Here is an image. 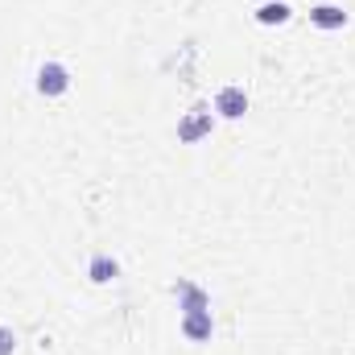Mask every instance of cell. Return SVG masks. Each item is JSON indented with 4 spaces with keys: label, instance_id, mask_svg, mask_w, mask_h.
I'll list each match as a JSON object with an SVG mask.
<instances>
[{
    "label": "cell",
    "instance_id": "cell-1",
    "mask_svg": "<svg viewBox=\"0 0 355 355\" xmlns=\"http://www.w3.org/2000/svg\"><path fill=\"white\" fill-rule=\"evenodd\" d=\"M37 91L50 95V99H54V95H67V91H71V71H67L62 62H42V67H37Z\"/></svg>",
    "mask_w": 355,
    "mask_h": 355
},
{
    "label": "cell",
    "instance_id": "cell-2",
    "mask_svg": "<svg viewBox=\"0 0 355 355\" xmlns=\"http://www.w3.org/2000/svg\"><path fill=\"white\" fill-rule=\"evenodd\" d=\"M207 132H211V112H207V107H194V112L178 124V141H182V145H194V141H202Z\"/></svg>",
    "mask_w": 355,
    "mask_h": 355
},
{
    "label": "cell",
    "instance_id": "cell-3",
    "mask_svg": "<svg viewBox=\"0 0 355 355\" xmlns=\"http://www.w3.org/2000/svg\"><path fill=\"white\" fill-rule=\"evenodd\" d=\"M182 335H186L190 343H207V339L215 335L211 310H190V314H182Z\"/></svg>",
    "mask_w": 355,
    "mask_h": 355
},
{
    "label": "cell",
    "instance_id": "cell-4",
    "mask_svg": "<svg viewBox=\"0 0 355 355\" xmlns=\"http://www.w3.org/2000/svg\"><path fill=\"white\" fill-rule=\"evenodd\" d=\"M215 112H219L223 120H240V116L248 112V95L240 87H223L215 95Z\"/></svg>",
    "mask_w": 355,
    "mask_h": 355
},
{
    "label": "cell",
    "instance_id": "cell-5",
    "mask_svg": "<svg viewBox=\"0 0 355 355\" xmlns=\"http://www.w3.org/2000/svg\"><path fill=\"white\" fill-rule=\"evenodd\" d=\"M174 297H178V310H182V314H190V310H211V297H207L194 281H178Z\"/></svg>",
    "mask_w": 355,
    "mask_h": 355
},
{
    "label": "cell",
    "instance_id": "cell-6",
    "mask_svg": "<svg viewBox=\"0 0 355 355\" xmlns=\"http://www.w3.org/2000/svg\"><path fill=\"white\" fill-rule=\"evenodd\" d=\"M87 277L95 281V285H107V281H116V277H120V265H116L107 252H95V257L87 261Z\"/></svg>",
    "mask_w": 355,
    "mask_h": 355
},
{
    "label": "cell",
    "instance_id": "cell-7",
    "mask_svg": "<svg viewBox=\"0 0 355 355\" xmlns=\"http://www.w3.org/2000/svg\"><path fill=\"white\" fill-rule=\"evenodd\" d=\"M310 21H314L318 29H343V25H347V12H343L339 4H318V8L310 12Z\"/></svg>",
    "mask_w": 355,
    "mask_h": 355
},
{
    "label": "cell",
    "instance_id": "cell-8",
    "mask_svg": "<svg viewBox=\"0 0 355 355\" xmlns=\"http://www.w3.org/2000/svg\"><path fill=\"white\" fill-rule=\"evenodd\" d=\"M257 21H261V25H285V21H289V4L268 0V4H261V8H257Z\"/></svg>",
    "mask_w": 355,
    "mask_h": 355
},
{
    "label": "cell",
    "instance_id": "cell-9",
    "mask_svg": "<svg viewBox=\"0 0 355 355\" xmlns=\"http://www.w3.org/2000/svg\"><path fill=\"white\" fill-rule=\"evenodd\" d=\"M12 352H17V335L8 327H0V355H12Z\"/></svg>",
    "mask_w": 355,
    "mask_h": 355
}]
</instances>
